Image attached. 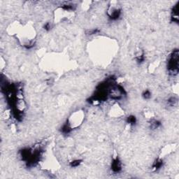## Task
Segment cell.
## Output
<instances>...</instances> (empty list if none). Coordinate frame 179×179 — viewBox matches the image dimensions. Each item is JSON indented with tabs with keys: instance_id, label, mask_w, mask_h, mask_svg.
Instances as JSON below:
<instances>
[{
	"instance_id": "8",
	"label": "cell",
	"mask_w": 179,
	"mask_h": 179,
	"mask_svg": "<svg viewBox=\"0 0 179 179\" xmlns=\"http://www.w3.org/2000/svg\"><path fill=\"white\" fill-rule=\"evenodd\" d=\"M145 60V53H144V52L142 51L141 52V53H140L139 55H138L136 57V62H137L138 64H142L143 62H144Z\"/></svg>"
},
{
	"instance_id": "9",
	"label": "cell",
	"mask_w": 179,
	"mask_h": 179,
	"mask_svg": "<svg viewBox=\"0 0 179 179\" xmlns=\"http://www.w3.org/2000/svg\"><path fill=\"white\" fill-rule=\"evenodd\" d=\"M178 102L177 98L175 97H171L169 99H168L167 100V104L170 106H173L176 104Z\"/></svg>"
},
{
	"instance_id": "1",
	"label": "cell",
	"mask_w": 179,
	"mask_h": 179,
	"mask_svg": "<svg viewBox=\"0 0 179 179\" xmlns=\"http://www.w3.org/2000/svg\"><path fill=\"white\" fill-rule=\"evenodd\" d=\"M178 55V49H174L170 54L167 62V69L169 74L173 76L178 75L179 72Z\"/></svg>"
},
{
	"instance_id": "13",
	"label": "cell",
	"mask_w": 179,
	"mask_h": 179,
	"mask_svg": "<svg viewBox=\"0 0 179 179\" xmlns=\"http://www.w3.org/2000/svg\"><path fill=\"white\" fill-rule=\"evenodd\" d=\"M99 32H100V30H98V29H94V30H90L89 32H88V34H89L90 35H93V34H97Z\"/></svg>"
},
{
	"instance_id": "14",
	"label": "cell",
	"mask_w": 179,
	"mask_h": 179,
	"mask_svg": "<svg viewBox=\"0 0 179 179\" xmlns=\"http://www.w3.org/2000/svg\"><path fill=\"white\" fill-rule=\"evenodd\" d=\"M44 29L46 30V31H49V30H50V29H51V25H50V23H49V22H47V23H46V24L44 25Z\"/></svg>"
},
{
	"instance_id": "7",
	"label": "cell",
	"mask_w": 179,
	"mask_h": 179,
	"mask_svg": "<svg viewBox=\"0 0 179 179\" xmlns=\"http://www.w3.org/2000/svg\"><path fill=\"white\" fill-rule=\"evenodd\" d=\"M126 121H127V123H128L129 125H130L134 126L136 125V121H137V120H136V117L135 115H131L127 117Z\"/></svg>"
},
{
	"instance_id": "2",
	"label": "cell",
	"mask_w": 179,
	"mask_h": 179,
	"mask_svg": "<svg viewBox=\"0 0 179 179\" xmlns=\"http://www.w3.org/2000/svg\"><path fill=\"white\" fill-rule=\"evenodd\" d=\"M111 169L113 171V173H117L120 172L122 170V164L120 160V159L117 157L114 158L113 159L111 163Z\"/></svg>"
},
{
	"instance_id": "3",
	"label": "cell",
	"mask_w": 179,
	"mask_h": 179,
	"mask_svg": "<svg viewBox=\"0 0 179 179\" xmlns=\"http://www.w3.org/2000/svg\"><path fill=\"white\" fill-rule=\"evenodd\" d=\"M121 9L118 8H114L108 13V16L111 20H118L121 16Z\"/></svg>"
},
{
	"instance_id": "12",
	"label": "cell",
	"mask_w": 179,
	"mask_h": 179,
	"mask_svg": "<svg viewBox=\"0 0 179 179\" xmlns=\"http://www.w3.org/2000/svg\"><path fill=\"white\" fill-rule=\"evenodd\" d=\"M142 97H143V99L145 100H148L151 97V92L148 90H146L145 91L143 92V94H142Z\"/></svg>"
},
{
	"instance_id": "11",
	"label": "cell",
	"mask_w": 179,
	"mask_h": 179,
	"mask_svg": "<svg viewBox=\"0 0 179 179\" xmlns=\"http://www.w3.org/2000/svg\"><path fill=\"white\" fill-rule=\"evenodd\" d=\"M82 160L81 159H75L74 161L70 162V167H77L81 164Z\"/></svg>"
},
{
	"instance_id": "5",
	"label": "cell",
	"mask_w": 179,
	"mask_h": 179,
	"mask_svg": "<svg viewBox=\"0 0 179 179\" xmlns=\"http://www.w3.org/2000/svg\"><path fill=\"white\" fill-rule=\"evenodd\" d=\"M164 164L163 160L162 159H157L154 162L153 164V167H152V169H153L154 171H158L159 169H160L162 167Z\"/></svg>"
},
{
	"instance_id": "10",
	"label": "cell",
	"mask_w": 179,
	"mask_h": 179,
	"mask_svg": "<svg viewBox=\"0 0 179 179\" xmlns=\"http://www.w3.org/2000/svg\"><path fill=\"white\" fill-rule=\"evenodd\" d=\"M62 9L65 11H74L75 9V6L73 4H66L62 6Z\"/></svg>"
},
{
	"instance_id": "6",
	"label": "cell",
	"mask_w": 179,
	"mask_h": 179,
	"mask_svg": "<svg viewBox=\"0 0 179 179\" xmlns=\"http://www.w3.org/2000/svg\"><path fill=\"white\" fill-rule=\"evenodd\" d=\"M162 123L159 120H152L150 123V128L151 129H156L157 128H159V127H161Z\"/></svg>"
},
{
	"instance_id": "4",
	"label": "cell",
	"mask_w": 179,
	"mask_h": 179,
	"mask_svg": "<svg viewBox=\"0 0 179 179\" xmlns=\"http://www.w3.org/2000/svg\"><path fill=\"white\" fill-rule=\"evenodd\" d=\"M178 2L175 6H173L171 10V21L172 22H176L178 24Z\"/></svg>"
}]
</instances>
